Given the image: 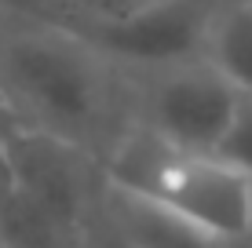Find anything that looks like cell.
<instances>
[{
  "label": "cell",
  "mask_w": 252,
  "mask_h": 248,
  "mask_svg": "<svg viewBox=\"0 0 252 248\" xmlns=\"http://www.w3.org/2000/svg\"><path fill=\"white\" fill-rule=\"evenodd\" d=\"M0 91L19 124L63 135L99 165L135 121L132 77L55 19L0 29Z\"/></svg>",
  "instance_id": "6da1fadb"
},
{
  "label": "cell",
  "mask_w": 252,
  "mask_h": 248,
  "mask_svg": "<svg viewBox=\"0 0 252 248\" xmlns=\"http://www.w3.org/2000/svg\"><path fill=\"white\" fill-rule=\"evenodd\" d=\"M110 186L161 201L216 241L252 234V175L220 153L172 146L143 121H132L102 157Z\"/></svg>",
  "instance_id": "7a4b0ae2"
},
{
  "label": "cell",
  "mask_w": 252,
  "mask_h": 248,
  "mask_svg": "<svg viewBox=\"0 0 252 248\" xmlns=\"http://www.w3.org/2000/svg\"><path fill=\"white\" fill-rule=\"evenodd\" d=\"M128 77H132L135 121L154 128L179 150L194 153L220 150L241 91L205 55Z\"/></svg>",
  "instance_id": "3957f363"
},
{
  "label": "cell",
  "mask_w": 252,
  "mask_h": 248,
  "mask_svg": "<svg viewBox=\"0 0 252 248\" xmlns=\"http://www.w3.org/2000/svg\"><path fill=\"white\" fill-rule=\"evenodd\" d=\"M220 0H161L143 11L102 22H66L92 40L125 73H150L187 58H201ZM63 22V19H55Z\"/></svg>",
  "instance_id": "277c9868"
},
{
  "label": "cell",
  "mask_w": 252,
  "mask_h": 248,
  "mask_svg": "<svg viewBox=\"0 0 252 248\" xmlns=\"http://www.w3.org/2000/svg\"><path fill=\"white\" fill-rule=\"evenodd\" d=\"M4 146L15 168L19 193H26L40 208H48L55 219H63L66 226L84 234L88 219L99 208L102 186H106L99 157L92 150L63 139V135L26 128V124L7 132Z\"/></svg>",
  "instance_id": "5b68a950"
},
{
  "label": "cell",
  "mask_w": 252,
  "mask_h": 248,
  "mask_svg": "<svg viewBox=\"0 0 252 248\" xmlns=\"http://www.w3.org/2000/svg\"><path fill=\"white\" fill-rule=\"evenodd\" d=\"M102 212L132 248H220L216 237L187 223L172 208H164L161 201L117 190L110 183L102 186Z\"/></svg>",
  "instance_id": "8992f818"
},
{
  "label": "cell",
  "mask_w": 252,
  "mask_h": 248,
  "mask_svg": "<svg viewBox=\"0 0 252 248\" xmlns=\"http://www.w3.org/2000/svg\"><path fill=\"white\" fill-rule=\"evenodd\" d=\"M205 58L241 95H252V0H220Z\"/></svg>",
  "instance_id": "52a82bcc"
},
{
  "label": "cell",
  "mask_w": 252,
  "mask_h": 248,
  "mask_svg": "<svg viewBox=\"0 0 252 248\" xmlns=\"http://www.w3.org/2000/svg\"><path fill=\"white\" fill-rule=\"evenodd\" d=\"M81 230L66 226L48 208L15 193L0 219V245L4 248H81Z\"/></svg>",
  "instance_id": "ba28073f"
},
{
  "label": "cell",
  "mask_w": 252,
  "mask_h": 248,
  "mask_svg": "<svg viewBox=\"0 0 252 248\" xmlns=\"http://www.w3.org/2000/svg\"><path fill=\"white\" fill-rule=\"evenodd\" d=\"M220 157H227L230 165H238L245 175H252V95L238 99V110H234V121L227 128L220 142Z\"/></svg>",
  "instance_id": "9c48e42d"
},
{
  "label": "cell",
  "mask_w": 252,
  "mask_h": 248,
  "mask_svg": "<svg viewBox=\"0 0 252 248\" xmlns=\"http://www.w3.org/2000/svg\"><path fill=\"white\" fill-rule=\"evenodd\" d=\"M161 0H66V7L55 15L63 22H102V19H121V15L143 11Z\"/></svg>",
  "instance_id": "30bf717a"
},
{
  "label": "cell",
  "mask_w": 252,
  "mask_h": 248,
  "mask_svg": "<svg viewBox=\"0 0 252 248\" xmlns=\"http://www.w3.org/2000/svg\"><path fill=\"white\" fill-rule=\"evenodd\" d=\"M66 7V0H0V19L4 22H44L55 19Z\"/></svg>",
  "instance_id": "8fae6325"
},
{
  "label": "cell",
  "mask_w": 252,
  "mask_h": 248,
  "mask_svg": "<svg viewBox=\"0 0 252 248\" xmlns=\"http://www.w3.org/2000/svg\"><path fill=\"white\" fill-rule=\"evenodd\" d=\"M81 248H132L125 241V234L110 223V216L102 212V197H99V208H95V216L88 219V226H84V237H81Z\"/></svg>",
  "instance_id": "7c38bea8"
},
{
  "label": "cell",
  "mask_w": 252,
  "mask_h": 248,
  "mask_svg": "<svg viewBox=\"0 0 252 248\" xmlns=\"http://www.w3.org/2000/svg\"><path fill=\"white\" fill-rule=\"evenodd\" d=\"M15 193H19V183H15V168H11V157H7L4 139H0V219H4V212H7V204H11Z\"/></svg>",
  "instance_id": "4fadbf2b"
},
{
  "label": "cell",
  "mask_w": 252,
  "mask_h": 248,
  "mask_svg": "<svg viewBox=\"0 0 252 248\" xmlns=\"http://www.w3.org/2000/svg\"><path fill=\"white\" fill-rule=\"evenodd\" d=\"M11 128H19V121H15L7 110H0V139H7V132H11Z\"/></svg>",
  "instance_id": "5bb4252c"
},
{
  "label": "cell",
  "mask_w": 252,
  "mask_h": 248,
  "mask_svg": "<svg viewBox=\"0 0 252 248\" xmlns=\"http://www.w3.org/2000/svg\"><path fill=\"white\" fill-rule=\"evenodd\" d=\"M220 248H252V234L234 237V241H220Z\"/></svg>",
  "instance_id": "9a60e30c"
},
{
  "label": "cell",
  "mask_w": 252,
  "mask_h": 248,
  "mask_svg": "<svg viewBox=\"0 0 252 248\" xmlns=\"http://www.w3.org/2000/svg\"><path fill=\"white\" fill-rule=\"evenodd\" d=\"M0 110H7V102H4V91H0ZM7 113H11V110H7Z\"/></svg>",
  "instance_id": "2e32d148"
},
{
  "label": "cell",
  "mask_w": 252,
  "mask_h": 248,
  "mask_svg": "<svg viewBox=\"0 0 252 248\" xmlns=\"http://www.w3.org/2000/svg\"><path fill=\"white\" fill-rule=\"evenodd\" d=\"M4 26H7V22H4V19H0V29H4Z\"/></svg>",
  "instance_id": "e0dca14e"
},
{
  "label": "cell",
  "mask_w": 252,
  "mask_h": 248,
  "mask_svg": "<svg viewBox=\"0 0 252 248\" xmlns=\"http://www.w3.org/2000/svg\"><path fill=\"white\" fill-rule=\"evenodd\" d=\"M0 248H4V245H0Z\"/></svg>",
  "instance_id": "ac0fdd59"
}]
</instances>
